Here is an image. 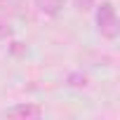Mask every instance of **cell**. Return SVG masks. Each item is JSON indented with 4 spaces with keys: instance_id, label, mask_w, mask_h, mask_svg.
<instances>
[{
    "instance_id": "7a4b0ae2",
    "label": "cell",
    "mask_w": 120,
    "mask_h": 120,
    "mask_svg": "<svg viewBox=\"0 0 120 120\" xmlns=\"http://www.w3.org/2000/svg\"><path fill=\"white\" fill-rule=\"evenodd\" d=\"M45 111L42 106L38 104H17V106H10L5 111V118H14V120H35L40 118Z\"/></svg>"
},
{
    "instance_id": "3957f363",
    "label": "cell",
    "mask_w": 120,
    "mask_h": 120,
    "mask_svg": "<svg viewBox=\"0 0 120 120\" xmlns=\"http://www.w3.org/2000/svg\"><path fill=\"white\" fill-rule=\"evenodd\" d=\"M35 7L47 17H56L64 7V0H35Z\"/></svg>"
},
{
    "instance_id": "277c9868",
    "label": "cell",
    "mask_w": 120,
    "mask_h": 120,
    "mask_svg": "<svg viewBox=\"0 0 120 120\" xmlns=\"http://www.w3.org/2000/svg\"><path fill=\"white\" fill-rule=\"evenodd\" d=\"M14 31H12V26L7 24V21H3V19H0V40H5V38H10Z\"/></svg>"
},
{
    "instance_id": "6da1fadb",
    "label": "cell",
    "mask_w": 120,
    "mask_h": 120,
    "mask_svg": "<svg viewBox=\"0 0 120 120\" xmlns=\"http://www.w3.org/2000/svg\"><path fill=\"white\" fill-rule=\"evenodd\" d=\"M97 26H99V33L108 40H115L118 33H120V21H118V14H115V7L113 3H101L97 7Z\"/></svg>"
},
{
    "instance_id": "5b68a950",
    "label": "cell",
    "mask_w": 120,
    "mask_h": 120,
    "mask_svg": "<svg viewBox=\"0 0 120 120\" xmlns=\"http://www.w3.org/2000/svg\"><path fill=\"white\" fill-rule=\"evenodd\" d=\"M78 10H92L94 7V0H73Z\"/></svg>"
}]
</instances>
